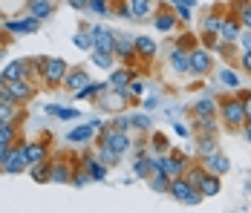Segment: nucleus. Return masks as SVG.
<instances>
[{
	"label": "nucleus",
	"mask_w": 251,
	"mask_h": 213,
	"mask_svg": "<svg viewBox=\"0 0 251 213\" xmlns=\"http://www.w3.org/2000/svg\"><path fill=\"white\" fill-rule=\"evenodd\" d=\"M220 116H223V124L231 127V130H237V127H246V104H243V98H226L223 104H220Z\"/></svg>",
	"instance_id": "nucleus-1"
},
{
	"label": "nucleus",
	"mask_w": 251,
	"mask_h": 213,
	"mask_svg": "<svg viewBox=\"0 0 251 213\" xmlns=\"http://www.w3.org/2000/svg\"><path fill=\"white\" fill-rule=\"evenodd\" d=\"M168 193L174 196L176 202H182V205H200L202 202V193L188 179H182V176H176V179H171V188H168Z\"/></svg>",
	"instance_id": "nucleus-2"
},
{
	"label": "nucleus",
	"mask_w": 251,
	"mask_h": 213,
	"mask_svg": "<svg viewBox=\"0 0 251 213\" xmlns=\"http://www.w3.org/2000/svg\"><path fill=\"white\" fill-rule=\"evenodd\" d=\"M101 147H107V150H113L116 156H125L127 150H130V139H127L125 130H116V127H110L107 133H101L99 139Z\"/></svg>",
	"instance_id": "nucleus-3"
},
{
	"label": "nucleus",
	"mask_w": 251,
	"mask_h": 213,
	"mask_svg": "<svg viewBox=\"0 0 251 213\" xmlns=\"http://www.w3.org/2000/svg\"><path fill=\"white\" fill-rule=\"evenodd\" d=\"M67 61L64 58H50L47 64H44V70H41V75H44V81L50 84V87H58V84H64V78H67Z\"/></svg>",
	"instance_id": "nucleus-4"
},
{
	"label": "nucleus",
	"mask_w": 251,
	"mask_h": 213,
	"mask_svg": "<svg viewBox=\"0 0 251 213\" xmlns=\"http://www.w3.org/2000/svg\"><path fill=\"white\" fill-rule=\"evenodd\" d=\"M90 32H93V49L116 55V38H113V32H110V29H104V26H93Z\"/></svg>",
	"instance_id": "nucleus-5"
},
{
	"label": "nucleus",
	"mask_w": 251,
	"mask_h": 213,
	"mask_svg": "<svg viewBox=\"0 0 251 213\" xmlns=\"http://www.w3.org/2000/svg\"><path fill=\"white\" fill-rule=\"evenodd\" d=\"M26 167H29L26 147H24V144H21V147H12V150H9V156H6V165H3V170H6V173H24Z\"/></svg>",
	"instance_id": "nucleus-6"
},
{
	"label": "nucleus",
	"mask_w": 251,
	"mask_h": 213,
	"mask_svg": "<svg viewBox=\"0 0 251 213\" xmlns=\"http://www.w3.org/2000/svg\"><path fill=\"white\" fill-rule=\"evenodd\" d=\"M208 70H211V52L194 49V52H191V72H194V75H205Z\"/></svg>",
	"instance_id": "nucleus-7"
},
{
	"label": "nucleus",
	"mask_w": 251,
	"mask_h": 213,
	"mask_svg": "<svg viewBox=\"0 0 251 213\" xmlns=\"http://www.w3.org/2000/svg\"><path fill=\"white\" fill-rule=\"evenodd\" d=\"M197 190H200L202 196H217V193L223 190V182H220V176H217V173H211V170H208V173L202 176V182L197 185Z\"/></svg>",
	"instance_id": "nucleus-8"
},
{
	"label": "nucleus",
	"mask_w": 251,
	"mask_h": 213,
	"mask_svg": "<svg viewBox=\"0 0 251 213\" xmlns=\"http://www.w3.org/2000/svg\"><path fill=\"white\" fill-rule=\"evenodd\" d=\"M96 130H99V124H96V121H93V124H81V127H75L73 133H67V142L84 144V142H90V139L96 136Z\"/></svg>",
	"instance_id": "nucleus-9"
},
{
	"label": "nucleus",
	"mask_w": 251,
	"mask_h": 213,
	"mask_svg": "<svg viewBox=\"0 0 251 213\" xmlns=\"http://www.w3.org/2000/svg\"><path fill=\"white\" fill-rule=\"evenodd\" d=\"M205 167L211 170V173H217V176H223V173H228V167H231V162H228L226 156L217 150V153H211V156H205Z\"/></svg>",
	"instance_id": "nucleus-10"
},
{
	"label": "nucleus",
	"mask_w": 251,
	"mask_h": 213,
	"mask_svg": "<svg viewBox=\"0 0 251 213\" xmlns=\"http://www.w3.org/2000/svg\"><path fill=\"white\" fill-rule=\"evenodd\" d=\"M171 64H174V70L182 72V75H185V72H191V52H185V49L176 44V49L171 52Z\"/></svg>",
	"instance_id": "nucleus-11"
},
{
	"label": "nucleus",
	"mask_w": 251,
	"mask_h": 213,
	"mask_svg": "<svg viewBox=\"0 0 251 213\" xmlns=\"http://www.w3.org/2000/svg\"><path fill=\"white\" fill-rule=\"evenodd\" d=\"M84 84H90V75H87L84 70H70L67 72V78H64V87L73 90V93H78Z\"/></svg>",
	"instance_id": "nucleus-12"
},
{
	"label": "nucleus",
	"mask_w": 251,
	"mask_h": 213,
	"mask_svg": "<svg viewBox=\"0 0 251 213\" xmlns=\"http://www.w3.org/2000/svg\"><path fill=\"white\" fill-rule=\"evenodd\" d=\"M29 75V64L26 61H12V64H6V70H3V78L6 81H21Z\"/></svg>",
	"instance_id": "nucleus-13"
},
{
	"label": "nucleus",
	"mask_w": 251,
	"mask_h": 213,
	"mask_svg": "<svg viewBox=\"0 0 251 213\" xmlns=\"http://www.w3.org/2000/svg\"><path fill=\"white\" fill-rule=\"evenodd\" d=\"M6 87H9V93L15 95L18 101H29V98H32V93H35V90L26 84V78H21V81H6Z\"/></svg>",
	"instance_id": "nucleus-14"
},
{
	"label": "nucleus",
	"mask_w": 251,
	"mask_h": 213,
	"mask_svg": "<svg viewBox=\"0 0 251 213\" xmlns=\"http://www.w3.org/2000/svg\"><path fill=\"white\" fill-rule=\"evenodd\" d=\"M73 179V167L67 165V162H55V165L50 167V182H70Z\"/></svg>",
	"instance_id": "nucleus-15"
},
{
	"label": "nucleus",
	"mask_w": 251,
	"mask_h": 213,
	"mask_svg": "<svg viewBox=\"0 0 251 213\" xmlns=\"http://www.w3.org/2000/svg\"><path fill=\"white\" fill-rule=\"evenodd\" d=\"M116 55L119 58H125V61H133V55H136V41L133 38H116Z\"/></svg>",
	"instance_id": "nucleus-16"
},
{
	"label": "nucleus",
	"mask_w": 251,
	"mask_h": 213,
	"mask_svg": "<svg viewBox=\"0 0 251 213\" xmlns=\"http://www.w3.org/2000/svg\"><path fill=\"white\" fill-rule=\"evenodd\" d=\"M133 41H136V52H139V55H142V58H145V61H151V58H156V41H151V38H145V35H142V38H133Z\"/></svg>",
	"instance_id": "nucleus-17"
},
{
	"label": "nucleus",
	"mask_w": 251,
	"mask_h": 213,
	"mask_svg": "<svg viewBox=\"0 0 251 213\" xmlns=\"http://www.w3.org/2000/svg\"><path fill=\"white\" fill-rule=\"evenodd\" d=\"M220 38H223V41H237V38H240V24H237L234 18L220 21Z\"/></svg>",
	"instance_id": "nucleus-18"
},
{
	"label": "nucleus",
	"mask_w": 251,
	"mask_h": 213,
	"mask_svg": "<svg viewBox=\"0 0 251 213\" xmlns=\"http://www.w3.org/2000/svg\"><path fill=\"white\" fill-rule=\"evenodd\" d=\"M24 147H26V159H29V165H35V162H44V159H47V144L32 142V144H24Z\"/></svg>",
	"instance_id": "nucleus-19"
},
{
	"label": "nucleus",
	"mask_w": 251,
	"mask_h": 213,
	"mask_svg": "<svg viewBox=\"0 0 251 213\" xmlns=\"http://www.w3.org/2000/svg\"><path fill=\"white\" fill-rule=\"evenodd\" d=\"M29 12H32L35 21H44V18L52 15V3L50 0H32V3H29Z\"/></svg>",
	"instance_id": "nucleus-20"
},
{
	"label": "nucleus",
	"mask_w": 251,
	"mask_h": 213,
	"mask_svg": "<svg viewBox=\"0 0 251 213\" xmlns=\"http://www.w3.org/2000/svg\"><path fill=\"white\" fill-rule=\"evenodd\" d=\"M130 81H133V70H116L110 75V90H125Z\"/></svg>",
	"instance_id": "nucleus-21"
},
{
	"label": "nucleus",
	"mask_w": 251,
	"mask_h": 213,
	"mask_svg": "<svg viewBox=\"0 0 251 213\" xmlns=\"http://www.w3.org/2000/svg\"><path fill=\"white\" fill-rule=\"evenodd\" d=\"M133 173H136L139 179H151L153 176V159L151 156H139L136 165H133Z\"/></svg>",
	"instance_id": "nucleus-22"
},
{
	"label": "nucleus",
	"mask_w": 251,
	"mask_h": 213,
	"mask_svg": "<svg viewBox=\"0 0 251 213\" xmlns=\"http://www.w3.org/2000/svg\"><path fill=\"white\" fill-rule=\"evenodd\" d=\"M151 188L156 190V193H168V188H171V176H168L165 170H153Z\"/></svg>",
	"instance_id": "nucleus-23"
},
{
	"label": "nucleus",
	"mask_w": 251,
	"mask_h": 213,
	"mask_svg": "<svg viewBox=\"0 0 251 213\" xmlns=\"http://www.w3.org/2000/svg\"><path fill=\"white\" fill-rule=\"evenodd\" d=\"M220 110H217V104L211 101V98H202V101H197V107H194V116L197 118H208V116H217Z\"/></svg>",
	"instance_id": "nucleus-24"
},
{
	"label": "nucleus",
	"mask_w": 251,
	"mask_h": 213,
	"mask_svg": "<svg viewBox=\"0 0 251 213\" xmlns=\"http://www.w3.org/2000/svg\"><path fill=\"white\" fill-rule=\"evenodd\" d=\"M6 29L26 35V32H35V29H38V21H35V18H29V21H6Z\"/></svg>",
	"instance_id": "nucleus-25"
},
{
	"label": "nucleus",
	"mask_w": 251,
	"mask_h": 213,
	"mask_svg": "<svg viewBox=\"0 0 251 213\" xmlns=\"http://www.w3.org/2000/svg\"><path fill=\"white\" fill-rule=\"evenodd\" d=\"M110 87H104V84H96V81H90V84H84L81 90L75 93L78 101H84V98H93V95H99V93H107Z\"/></svg>",
	"instance_id": "nucleus-26"
},
{
	"label": "nucleus",
	"mask_w": 251,
	"mask_h": 213,
	"mask_svg": "<svg viewBox=\"0 0 251 213\" xmlns=\"http://www.w3.org/2000/svg\"><path fill=\"white\" fill-rule=\"evenodd\" d=\"M29 170H32V179H35V182H50V165H47V159L29 165Z\"/></svg>",
	"instance_id": "nucleus-27"
},
{
	"label": "nucleus",
	"mask_w": 251,
	"mask_h": 213,
	"mask_svg": "<svg viewBox=\"0 0 251 213\" xmlns=\"http://www.w3.org/2000/svg\"><path fill=\"white\" fill-rule=\"evenodd\" d=\"M153 24H156V29H159V32H171V29L176 26V18L171 15V12H159Z\"/></svg>",
	"instance_id": "nucleus-28"
},
{
	"label": "nucleus",
	"mask_w": 251,
	"mask_h": 213,
	"mask_svg": "<svg viewBox=\"0 0 251 213\" xmlns=\"http://www.w3.org/2000/svg\"><path fill=\"white\" fill-rule=\"evenodd\" d=\"M127 6H130V12H133V18L139 21V18H145L148 12H151V0H127Z\"/></svg>",
	"instance_id": "nucleus-29"
},
{
	"label": "nucleus",
	"mask_w": 251,
	"mask_h": 213,
	"mask_svg": "<svg viewBox=\"0 0 251 213\" xmlns=\"http://www.w3.org/2000/svg\"><path fill=\"white\" fill-rule=\"evenodd\" d=\"M84 167H87V170H90V176H93V179H104V176H107V170H104V165H99V162H96V159H93V156H84Z\"/></svg>",
	"instance_id": "nucleus-30"
},
{
	"label": "nucleus",
	"mask_w": 251,
	"mask_h": 213,
	"mask_svg": "<svg viewBox=\"0 0 251 213\" xmlns=\"http://www.w3.org/2000/svg\"><path fill=\"white\" fill-rule=\"evenodd\" d=\"M47 113H52L55 118H78V110H73V107H58V104H50L47 107Z\"/></svg>",
	"instance_id": "nucleus-31"
},
{
	"label": "nucleus",
	"mask_w": 251,
	"mask_h": 213,
	"mask_svg": "<svg viewBox=\"0 0 251 213\" xmlns=\"http://www.w3.org/2000/svg\"><path fill=\"white\" fill-rule=\"evenodd\" d=\"M73 41H75L78 49H84V52H87V49H93V32H90V29H78Z\"/></svg>",
	"instance_id": "nucleus-32"
},
{
	"label": "nucleus",
	"mask_w": 251,
	"mask_h": 213,
	"mask_svg": "<svg viewBox=\"0 0 251 213\" xmlns=\"http://www.w3.org/2000/svg\"><path fill=\"white\" fill-rule=\"evenodd\" d=\"M93 61H96V67H101V70H113V55H110V52L93 49Z\"/></svg>",
	"instance_id": "nucleus-33"
},
{
	"label": "nucleus",
	"mask_w": 251,
	"mask_h": 213,
	"mask_svg": "<svg viewBox=\"0 0 251 213\" xmlns=\"http://www.w3.org/2000/svg\"><path fill=\"white\" fill-rule=\"evenodd\" d=\"M200 153H202V159L211 156V153H217V139H214L211 133H208V139H205V136L200 139Z\"/></svg>",
	"instance_id": "nucleus-34"
},
{
	"label": "nucleus",
	"mask_w": 251,
	"mask_h": 213,
	"mask_svg": "<svg viewBox=\"0 0 251 213\" xmlns=\"http://www.w3.org/2000/svg\"><path fill=\"white\" fill-rule=\"evenodd\" d=\"M12 139H15V124H12V121L0 124V144H9Z\"/></svg>",
	"instance_id": "nucleus-35"
},
{
	"label": "nucleus",
	"mask_w": 251,
	"mask_h": 213,
	"mask_svg": "<svg viewBox=\"0 0 251 213\" xmlns=\"http://www.w3.org/2000/svg\"><path fill=\"white\" fill-rule=\"evenodd\" d=\"M197 130H205V133H217V121H214V116H208V118H197Z\"/></svg>",
	"instance_id": "nucleus-36"
},
{
	"label": "nucleus",
	"mask_w": 251,
	"mask_h": 213,
	"mask_svg": "<svg viewBox=\"0 0 251 213\" xmlns=\"http://www.w3.org/2000/svg\"><path fill=\"white\" fill-rule=\"evenodd\" d=\"M220 81H223L226 87H240V78H237V72H231V70H223V72H220Z\"/></svg>",
	"instance_id": "nucleus-37"
},
{
	"label": "nucleus",
	"mask_w": 251,
	"mask_h": 213,
	"mask_svg": "<svg viewBox=\"0 0 251 213\" xmlns=\"http://www.w3.org/2000/svg\"><path fill=\"white\" fill-rule=\"evenodd\" d=\"M12 116H15V104H6V101H0V124L12 121Z\"/></svg>",
	"instance_id": "nucleus-38"
},
{
	"label": "nucleus",
	"mask_w": 251,
	"mask_h": 213,
	"mask_svg": "<svg viewBox=\"0 0 251 213\" xmlns=\"http://www.w3.org/2000/svg\"><path fill=\"white\" fill-rule=\"evenodd\" d=\"M237 12H240L243 26H249V29H251V6H249V3H237Z\"/></svg>",
	"instance_id": "nucleus-39"
},
{
	"label": "nucleus",
	"mask_w": 251,
	"mask_h": 213,
	"mask_svg": "<svg viewBox=\"0 0 251 213\" xmlns=\"http://www.w3.org/2000/svg\"><path fill=\"white\" fill-rule=\"evenodd\" d=\"M125 93H127V95H142V93H145V81L133 78V81H130V84L125 87Z\"/></svg>",
	"instance_id": "nucleus-40"
},
{
	"label": "nucleus",
	"mask_w": 251,
	"mask_h": 213,
	"mask_svg": "<svg viewBox=\"0 0 251 213\" xmlns=\"http://www.w3.org/2000/svg\"><path fill=\"white\" fill-rule=\"evenodd\" d=\"M99 159H101V165H116V162H119V156H116L113 150H107V147L99 150Z\"/></svg>",
	"instance_id": "nucleus-41"
},
{
	"label": "nucleus",
	"mask_w": 251,
	"mask_h": 213,
	"mask_svg": "<svg viewBox=\"0 0 251 213\" xmlns=\"http://www.w3.org/2000/svg\"><path fill=\"white\" fill-rule=\"evenodd\" d=\"M205 32H220V18H214V15L205 18V21H202V35H205Z\"/></svg>",
	"instance_id": "nucleus-42"
},
{
	"label": "nucleus",
	"mask_w": 251,
	"mask_h": 213,
	"mask_svg": "<svg viewBox=\"0 0 251 213\" xmlns=\"http://www.w3.org/2000/svg\"><path fill=\"white\" fill-rule=\"evenodd\" d=\"M133 127H136V130H142V133H145V130H151V118H148V116H133Z\"/></svg>",
	"instance_id": "nucleus-43"
},
{
	"label": "nucleus",
	"mask_w": 251,
	"mask_h": 213,
	"mask_svg": "<svg viewBox=\"0 0 251 213\" xmlns=\"http://www.w3.org/2000/svg\"><path fill=\"white\" fill-rule=\"evenodd\" d=\"M90 9L99 12V15H107V3L104 0H90Z\"/></svg>",
	"instance_id": "nucleus-44"
},
{
	"label": "nucleus",
	"mask_w": 251,
	"mask_h": 213,
	"mask_svg": "<svg viewBox=\"0 0 251 213\" xmlns=\"http://www.w3.org/2000/svg\"><path fill=\"white\" fill-rule=\"evenodd\" d=\"M176 18L179 21H191V6H176Z\"/></svg>",
	"instance_id": "nucleus-45"
},
{
	"label": "nucleus",
	"mask_w": 251,
	"mask_h": 213,
	"mask_svg": "<svg viewBox=\"0 0 251 213\" xmlns=\"http://www.w3.org/2000/svg\"><path fill=\"white\" fill-rule=\"evenodd\" d=\"M73 179H75V185H87V179H90V170H78V173H73Z\"/></svg>",
	"instance_id": "nucleus-46"
},
{
	"label": "nucleus",
	"mask_w": 251,
	"mask_h": 213,
	"mask_svg": "<svg viewBox=\"0 0 251 213\" xmlns=\"http://www.w3.org/2000/svg\"><path fill=\"white\" fill-rule=\"evenodd\" d=\"M240 64H243V70H246V72H251V49H246V52H243Z\"/></svg>",
	"instance_id": "nucleus-47"
},
{
	"label": "nucleus",
	"mask_w": 251,
	"mask_h": 213,
	"mask_svg": "<svg viewBox=\"0 0 251 213\" xmlns=\"http://www.w3.org/2000/svg\"><path fill=\"white\" fill-rule=\"evenodd\" d=\"M113 127H116V130H130V127H133V121H130V118H116Z\"/></svg>",
	"instance_id": "nucleus-48"
},
{
	"label": "nucleus",
	"mask_w": 251,
	"mask_h": 213,
	"mask_svg": "<svg viewBox=\"0 0 251 213\" xmlns=\"http://www.w3.org/2000/svg\"><path fill=\"white\" fill-rule=\"evenodd\" d=\"M9 144H0V170H3V165H6V156H9Z\"/></svg>",
	"instance_id": "nucleus-49"
},
{
	"label": "nucleus",
	"mask_w": 251,
	"mask_h": 213,
	"mask_svg": "<svg viewBox=\"0 0 251 213\" xmlns=\"http://www.w3.org/2000/svg\"><path fill=\"white\" fill-rule=\"evenodd\" d=\"M73 9H90V0H70Z\"/></svg>",
	"instance_id": "nucleus-50"
},
{
	"label": "nucleus",
	"mask_w": 251,
	"mask_h": 213,
	"mask_svg": "<svg viewBox=\"0 0 251 213\" xmlns=\"http://www.w3.org/2000/svg\"><path fill=\"white\" fill-rule=\"evenodd\" d=\"M243 104H246V118H251V95H243Z\"/></svg>",
	"instance_id": "nucleus-51"
},
{
	"label": "nucleus",
	"mask_w": 251,
	"mask_h": 213,
	"mask_svg": "<svg viewBox=\"0 0 251 213\" xmlns=\"http://www.w3.org/2000/svg\"><path fill=\"white\" fill-rule=\"evenodd\" d=\"M119 15H122V18H133V12H130V6H119Z\"/></svg>",
	"instance_id": "nucleus-52"
},
{
	"label": "nucleus",
	"mask_w": 251,
	"mask_h": 213,
	"mask_svg": "<svg viewBox=\"0 0 251 213\" xmlns=\"http://www.w3.org/2000/svg\"><path fill=\"white\" fill-rule=\"evenodd\" d=\"M153 144H156V147H159V150H165V147H168V142H165V139H162V136H153Z\"/></svg>",
	"instance_id": "nucleus-53"
},
{
	"label": "nucleus",
	"mask_w": 251,
	"mask_h": 213,
	"mask_svg": "<svg viewBox=\"0 0 251 213\" xmlns=\"http://www.w3.org/2000/svg\"><path fill=\"white\" fill-rule=\"evenodd\" d=\"M240 41H243V47H246V49H251V29L243 35V38H240Z\"/></svg>",
	"instance_id": "nucleus-54"
},
{
	"label": "nucleus",
	"mask_w": 251,
	"mask_h": 213,
	"mask_svg": "<svg viewBox=\"0 0 251 213\" xmlns=\"http://www.w3.org/2000/svg\"><path fill=\"white\" fill-rule=\"evenodd\" d=\"M246 139H249V142H251V118L246 121Z\"/></svg>",
	"instance_id": "nucleus-55"
}]
</instances>
